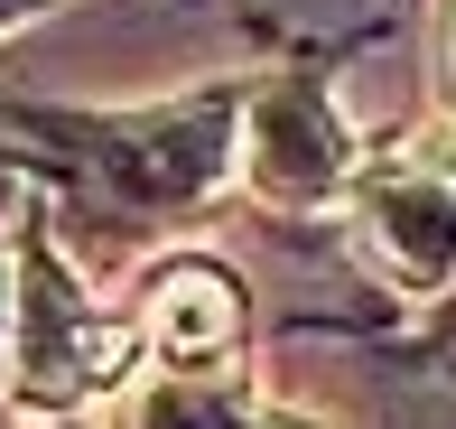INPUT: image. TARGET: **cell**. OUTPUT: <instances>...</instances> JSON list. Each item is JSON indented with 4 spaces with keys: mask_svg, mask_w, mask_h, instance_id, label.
I'll use <instances>...</instances> for the list:
<instances>
[{
    "mask_svg": "<svg viewBox=\"0 0 456 429\" xmlns=\"http://www.w3.org/2000/svg\"><path fill=\"white\" fill-rule=\"evenodd\" d=\"M447 177H456V150H447Z\"/></svg>",
    "mask_w": 456,
    "mask_h": 429,
    "instance_id": "9",
    "label": "cell"
},
{
    "mask_svg": "<svg viewBox=\"0 0 456 429\" xmlns=\"http://www.w3.org/2000/svg\"><path fill=\"white\" fill-rule=\"evenodd\" d=\"M233 336H242V299H233V280H224V271H205V261L159 271V290H150V345H159L168 364L205 374Z\"/></svg>",
    "mask_w": 456,
    "mask_h": 429,
    "instance_id": "4",
    "label": "cell"
},
{
    "mask_svg": "<svg viewBox=\"0 0 456 429\" xmlns=\"http://www.w3.org/2000/svg\"><path fill=\"white\" fill-rule=\"evenodd\" d=\"M121 429H242V383L168 364V374L131 401V420H121Z\"/></svg>",
    "mask_w": 456,
    "mask_h": 429,
    "instance_id": "5",
    "label": "cell"
},
{
    "mask_svg": "<svg viewBox=\"0 0 456 429\" xmlns=\"http://www.w3.org/2000/svg\"><path fill=\"white\" fill-rule=\"evenodd\" d=\"M242 429H289V420H242Z\"/></svg>",
    "mask_w": 456,
    "mask_h": 429,
    "instance_id": "8",
    "label": "cell"
},
{
    "mask_svg": "<svg viewBox=\"0 0 456 429\" xmlns=\"http://www.w3.org/2000/svg\"><path fill=\"white\" fill-rule=\"evenodd\" d=\"M0 383H10V271H0Z\"/></svg>",
    "mask_w": 456,
    "mask_h": 429,
    "instance_id": "6",
    "label": "cell"
},
{
    "mask_svg": "<svg viewBox=\"0 0 456 429\" xmlns=\"http://www.w3.org/2000/svg\"><path fill=\"white\" fill-rule=\"evenodd\" d=\"M447 103H456V10H447Z\"/></svg>",
    "mask_w": 456,
    "mask_h": 429,
    "instance_id": "7",
    "label": "cell"
},
{
    "mask_svg": "<svg viewBox=\"0 0 456 429\" xmlns=\"http://www.w3.org/2000/svg\"><path fill=\"white\" fill-rule=\"evenodd\" d=\"M121 364H131V326L94 318L47 243H19V261H10V383L37 401H75V392H102Z\"/></svg>",
    "mask_w": 456,
    "mask_h": 429,
    "instance_id": "1",
    "label": "cell"
},
{
    "mask_svg": "<svg viewBox=\"0 0 456 429\" xmlns=\"http://www.w3.org/2000/svg\"><path fill=\"white\" fill-rule=\"evenodd\" d=\"M233 159H242V187L271 215H307V206H326V196L354 177V131H345V112L326 103L307 75H271V85L242 103Z\"/></svg>",
    "mask_w": 456,
    "mask_h": 429,
    "instance_id": "2",
    "label": "cell"
},
{
    "mask_svg": "<svg viewBox=\"0 0 456 429\" xmlns=\"http://www.w3.org/2000/svg\"><path fill=\"white\" fill-rule=\"evenodd\" d=\"M363 243L401 290H447L456 280V177H372L354 196Z\"/></svg>",
    "mask_w": 456,
    "mask_h": 429,
    "instance_id": "3",
    "label": "cell"
}]
</instances>
